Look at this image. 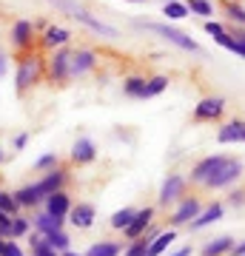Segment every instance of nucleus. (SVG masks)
<instances>
[{"label":"nucleus","instance_id":"obj_1","mask_svg":"<svg viewBox=\"0 0 245 256\" xmlns=\"http://www.w3.org/2000/svg\"><path fill=\"white\" fill-rule=\"evenodd\" d=\"M15 63H18V72H15V92L23 97V94H29V88H35L37 82L46 77V57L35 48V52L15 54Z\"/></svg>","mask_w":245,"mask_h":256},{"label":"nucleus","instance_id":"obj_2","mask_svg":"<svg viewBox=\"0 0 245 256\" xmlns=\"http://www.w3.org/2000/svg\"><path fill=\"white\" fill-rule=\"evenodd\" d=\"M57 9H63V12H69L77 23H83L86 28H91L94 34H103V37H117V28L114 26H109V23H103L100 18H94L89 9H83L80 3H74V0H52Z\"/></svg>","mask_w":245,"mask_h":256},{"label":"nucleus","instance_id":"obj_3","mask_svg":"<svg viewBox=\"0 0 245 256\" xmlns=\"http://www.w3.org/2000/svg\"><path fill=\"white\" fill-rule=\"evenodd\" d=\"M245 174V165L242 160H236V156H225V162L217 168V174L208 176L202 188H208V191H222V188H231V185Z\"/></svg>","mask_w":245,"mask_h":256},{"label":"nucleus","instance_id":"obj_4","mask_svg":"<svg viewBox=\"0 0 245 256\" xmlns=\"http://www.w3.org/2000/svg\"><path fill=\"white\" fill-rule=\"evenodd\" d=\"M66 182H69V168H66V165H57L52 171H46L37 182H32V191H35V196L40 200V205H43L46 196H52L55 191H63Z\"/></svg>","mask_w":245,"mask_h":256},{"label":"nucleus","instance_id":"obj_5","mask_svg":"<svg viewBox=\"0 0 245 256\" xmlns=\"http://www.w3.org/2000/svg\"><path fill=\"white\" fill-rule=\"evenodd\" d=\"M9 37H12V48H15V54H23V52H35V48H40L37 46V28H35V23L26 20V18H20V20L12 23Z\"/></svg>","mask_w":245,"mask_h":256},{"label":"nucleus","instance_id":"obj_6","mask_svg":"<svg viewBox=\"0 0 245 256\" xmlns=\"http://www.w3.org/2000/svg\"><path fill=\"white\" fill-rule=\"evenodd\" d=\"M97 66H100V54H97L94 48H89V46L72 48V57H69V74H72V80L89 77Z\"/></svg>","mask_w":245,"mask_h":256},{"label":"nucleus","instance_id":"obj_7","mask_svg":"<svg viewBox=\"0 0 245 256\" xmlns=\"http://www.w3.org/2000/svg\"><path fill=\"white\" fill-rule=\"evenodd\" d=\"M69 57H72V48L69 46L55 48L46 57V77L52 82H57V86H66V82L72 80V74H69Z\"/></svg>","mask_w":245,"mask_h":256},{"label":"nucleus","instance_id":"obj_8","mask_svg":"<svg viewBox=\"0 0 245 256\" xmlns=\"http://www.w3.org/2000/svg\"><path fill=\"white\" fill-rule=\"evenodd\" d=\"M143 28H148V32H154V34H160L165 40V43H171V46L182 48V52H200V46L191 40L185 32H180V28H174V26H165V23H140Z\"/></svg>","mask_w":245,"mask_h":256},{"label":"nucleus","instance_id":"obj_9","mask_svg":"<svg viewBox=\"0 0 245 256\" xmlns=\"http://www.w3.org/2000/svg\"><path fill=\"white\" fill-rule=\"evenodd\" d=\"M185 176L180 174H168L163 180V185H160V194H157V205H163V208H168V205H177V202L185 196Z\"/></svg>","mask_w":245,"mask_h":256},{"label":"nucleus","instance_id":"obj_10","mask_svg":"<svg viewBox=\"0 0 245 256\" xmlns=\"http://www.w3.org/2000/svg\"><path fill=\"white\" fill-rule=\"evenodd\" d=\"M225 114V100L222 97H202L197 106H194V122H217Z\"/></svg>","mask_w":245,"mask_h":256},{"label":"nucleus","instance_id":"obj_11","mask_svg":"<svg viewBox=\"0 0 245 256\" xmlns=\"http://www.w3.org/2000/svg\"><path fill=\"white\" fill-rule=\"evenodd\" d=\"M202 210V202L197 200V196H182L180 202H177V208H174L171 214V228H182V225H188L191 220H197Z\"/></svg>","mask_w":245,"mask_h":256},{"label":"nucleus","instance_id":"obj_12","mask_svg":"<svg viewBox=\"0 0 245 256\" xmlns=\"http://www.w3.org/2000/svg\"><path fill=\"white\" fill-rule=\"evenodd\" d=\"M222 162H225V154H208V156H202L200 162L191 168L188 182H191V185H205V180L217 174V168H219Z\"/></svg>","mask_w":245,"mask_h":256},{"label":"nucleus","instance_id":"obj_13","mask_svg":"<svg viewBox=\"0 0 245 256\" xmlns=\"http://www.w3.org/2000/svg\"><path fill=\"white\" fill-rule=\"evenodd\" d=\"M72 43V32L63 26H55V23H49L43 28V34L37 37V46L46 48V52H55V48H63Z\"/></svg>","mask_w":245,"mask_h":256},{"label":"nucleus","instance_id":"obj_14","mask_svg":"<svg viewBox=\"0 0 245 256\" xmlns=\"http://www.w3.org/2000/svg\"><path fill=\"white\" fill-rule=\"evenodd\" d=\"M151 222H154V208H151V205H145V208H140L134 214V220L128 222V228L123 230V236H126L128 242H134V239H140L145 230L151 228Z\"/></svg>","mask_w":245,"mask_h":256},{"label":"nucleus","instance_id":"obj_15","mask_svg":"<svg viewBox=\"0 0 245 256\" xmlns=\"http://www.w3.org/2000/svg\"><path fill=\"white\" fill-rule=\"evenodd\" d=\"M66 220L72 222L77 230H89L91 225H94V220H97V208H94L91 202H77V205H72V210H69Z\"/></svg>","mask_w":245,"mask_h":256},{"label":"nucleus","instance_id":"obj_16","mask_svg":"<svg viewBox=\"0 0 245 256\" xmlns=\"http://www.w3.org/2000/svg\"><path fill=\"white\" fill-rule=\"evenodd\" d=\"M72 196L66 194V188L63 191H55L52 196H46L43 200V210L46 214H52V216H57V220H66L69 216V210H72Z\"/></svg>","mask_w":245,"mask_h":256},{"label":"nucleus","instance_id":"obj_17","mask_svg":"<svg viewBox=\"0 0 245 256\" xmlns=\"http://www.w3.org/2000/svg\"><path fill=\"white\" fill-rule=\"evenodd\" d=\"M97 160V146L89 137H77L72 146V162L74 165H89Z\"/></svg>","mask_w":245,"mask_h":256},{"label":"nucleus","instance_id":"obj_18","mask_svg":"<svg viewBox=\"0 0 245 256\" xmlns=\"http://www.w3.org/2000/svg\"><path fill=\"white\" fill-rule=\"evenodd\" d=\"M217 142L222 146H234V142H245V120H231L217 131Z\"/></svg>","mask_w":245,"mask_h":256},{"label":"nucleus","instance_id":"obj_19","mask_svg":"<svg viewBox=\"0 0 245 256\" xmlns=\"http://www.w3.org/2000/svg\"><path fill=\"white\" fill-rule=\"evenodd\" d=\"M222 214H225V205H222V202H211L208 208L200 210V216H197V220L188 222V228L191 230H200V228H205V225H214V222L222 220Z\"/></svg>","mask_w":245,"mask_h":256},{"label":"nucleus","instance_id":"obj_20","mask_svg":"<svg viewBox=\"0 0 245 256\" xmlns=\"http://www.w3.org/2000/svg\"><path fill=\"white\" fill-rule=\"evenodd\" d=\"M83 256H123V242H114V239H100L86 250Z\"/></svg>","mask_w":245,"mask_h":256},{"label":"nucleus","instance_id":"obj_21","mask_svg":"<svg viewBox=\"0 0 245 256\" xmlns=\"http://www.w3.org/2000/svg\"><path fill=\"white\" fill-rule=\"evenodd\" d=\"M63 222L66 220H57V216H52V214H46V210H43V214L32 216V228L46 236V234H52V230H60V228H63Z\"/></svg>","mask_w":245,"mask_h":256},{"label":"nucleus","instance_id":"obj_22","mask_svg":"<svg viewBox=\"0 0 245 256\" xmlns=\"http://www.w3.org/2000/svg\"><path fill=\"white\" fill-rule=\"evenodd\" d=\"M177 239V228H168V230H160L154 236V242L148 245V256H160V254H165L168 248H171V242Z\"/></svg>","mask_w":245,"mask_h":256},{"label":"nucleus","instance_id":"obj_23","mask_svg":"<svg viewBox=\"0 0 245 256\" xmlns=\"http://www.w3.org/2000/svg\"><path fill=\"white\" fill-rule=\"evenodd\" d=\"M219 3H222V12L231 26H245V6L239 0H219Z\"/></svg>","mask_w":245,"mask_h":256},{"label":"nucleus","instance_id":"obj_24","mask_svg":"<svg viewBox=\"0 0 245 256\" xmlns=\"http://www.w3.org/2000/svg\"><path fill=\"white\" fill-rule=\"evenodd\" d=\"M145 80H148V77H137V74L126 77V80H123V94L131 97V100H143L145 97Z\"/></svg>","mask_w":245,"mask_h":256},{"label":"nucleus","instance_id":"obj_25","mask_svg":"<svg viewBox=\"0 0 245 256\" xmlns=\"http://www.w3.org/2000/svg\"><path fill=\"white\" fill-rule=\"evenodd\" d=\"M234 236H219V239H211L208 245L202 248V256H225L231 254V248H234Z\"/></svg>","mask_w":245,"mask_h":256},{"label":"nucleus","instance_id":"obj_26","mask_svg":"<svg viewBox=\"0 0 245 256\" xmlns=\"http://www.w3.org/2000/svg\"><path fill=\"white\" fill-rule=\"evenodd\" d=\"M168 77H165V74H157V77H148V80H145V97L143 100H151V97H157V94H163L165 88H168Z\"/></svg>","mask_w":245,"mask_h":256},{"label":"nucleus","instance_id":"obj_27","mask_svg":"<svg viewBox=\"0 0 245 256\" xmlns=\"http://www.w3.org/2000/svg\"><path fill=\"white\" fill-rule=\"evenodd\" d=\"M43 239L49 242V248H52V250H57V254L69 250V242H72V239H69V234H66L63 228H60V230H52V234H46Z\"/></svg>","mask_w":245,"mask_h":256},{"label":"nucleus","instance_id":"obj_28","mask_svg":"<svg viewBox=\"0 0 245 256\" xmlns=\"http://www.w3.org/2000/svg\"><path fill=\"white\" fill-rule=\"evenodd\" d=\"M12 194H15V202H18L20 208H37L40 205V200L32 191V185H23V188H18V191H12Z\"/></svg>","mask_w":245,"mask_h":256},{"label":"nucleus","instance_id":"obj_29","mask_svg":"<svg viewBox=\"0 0 245 256\" xmlns=\"http://www.w3.org/2000/svg\"><path fill=\"white\" fill-rule=\"evenodd\" d=\"M163 14L168 20H182V18H188L191 12H188V6H185V3H180V0H168V3L163 6Z\"/></svg>","mask_w":245,"mask_h":256},{"label":"nucleus","instance_id":"obj_30","mask_svg":"<svg viewBox=\"0 0 245 256\" xmlns=\"http://www.w3.org/2000/svg\"><path fill=\"white\" fill-rule=\"evenodd\" d=\"M134 214H137L134 208H120L117 214H114V216L109 220V225H111L114 230H126V228H128V222L134 220Z\"/></svg>","mask_w":245,"mask_h":256},{"label":"nucleus","instance_id":"obj_31","mask_svg":"<svg viewBox=\"0 0 245 256\" xmlns=\"http://www.w3.org/2000/svg\"><path fill=\"white\" fill-rule=\"evenodd\" d=\"M29 248H32V256H49V254H57V250H52V248H49V242H46L43 239V234H32V236H29Z\"/></svg>","mask_w":245,"mask_h":256},{"label":"nucleus","instance_id":"obj_32","mask_svg":"<svg viewBox=\"0 0 245 256\" xmlns=\"http://www.w3.org/2000/svg\"><path fill=\"white\" fill-rule=\"evenodd\" d=\"M185 6H188L191 14H200L205 20H211V14H214V3L211 0H185Z\"/></svg>","mask_w":245,"mask_h":256},{"label":"nucleus","instance_id":"obj_33","mask_svg":"<svg viewBox=\"0 0 245 256\" xmlns=\"http://www.w3.org/2000/svg\"><path fill=\"white\" fill-rule=\"evenodd\" d=\"M0 210H6V214H12V216L20 214V205L15 202V194L3 191V188H0Z\"/></svg>","mask_w":245,"mask_h":256},{"label":"nucleus","instance_id":"obj_34","mask_svg":"<svg viewBox=\"0 0 245 256\" xmlns=\"http://www.w3.org/2000/svg\"><path fill=\"white\" fill-rule=\"evenodd\" d=\"M57 165H63V162H60V156H57L55 151H49V154H43V156L35 162V168L46 174V171H52V168H57Z\"/></svg>","mask_w":245,"mask_h":256},{"label":"nucleus","instance_id":"obj_35","mask_svg":"<svg viewBox=\"0 0 245 256\" xmlns=\"http://www.w3.org/2000/svg\"><path fill=\"white\" fill-rule=\"evenodd\" d=\"M29 230H32V220H26V216H15V222H12V239H18V236H26Z\"/></svg>","mask_w":245,"mask_h":256},{"label":"nucleus","instance_id":"obj_36","mask_svg":"<svg viewBox=\"0 0 245 256\" xmlns=\"http://www.w3.org/2000/svg\"><path fill=\"white\" fill-rule=\"evenodd\" d=\"M12 222H15V216L6 214V210H0V230H3V236L6 239H12Z\"/></svg>","mask_w":245,"mask_h":256},{"label":"nucleus","instance_id":"obj_37","mask_svg":"<svg viewBox=\"0 0 245 256\" xmlns=\"http://www.w3.org/2000/svg\"><path fill=\"white\" fill-rule=\"evenodd\" d=\"M228 205H234V208L245 205V188H234V191L228 194Z\"/></svg>","mask_w":245,"mask_h":256},{"label":"nucleus","instance_id":"obj_38","mask_svg":"<svg viewBox=\"0 0 245 256\" xmlns=\"http://www.w3.org/2000/svg\"><path fill=\"white\" fill-rule=\"evenodd\" d=\"M3 256H26L23 254V248L15 242V239H6V248H3Z\"/></svg>","mask_w":245,"mask_h":256},{"label":"nucleus","instance_id":"obj_39","mask_svg":"<svg viewBox=\"0 0 245 256\" xmlns=\"http://www.w3.org/2000/svg\"><path fill=\"white\" fill-rule=\"evenodd\" d=\"M205 32H208L211 37H219V34H225L228 28L222 26V23H214V20H205Z\"/></svg>","mask_w":245,"mask_h":256},{"label":"nucleus","instance_id":"obj_40","mask_svg":"<svg viewBox=\"0 0 245 256\" xmlns=\"http://www.w3.org/2000/svg\"><path fill=\"white\" fill-rule=\"evenodd\" d=\"M228 34L236 37V40H242V43H245V26H231V28H228Z\"/></svg>","mask_w":245,"mask_h":256},{"label":"nucleus","instance_id":"obj_41","mask_svg":"<svg viewBox=\"0 0 245 256\" xmlns=\"http://www.w3.org/2000/svg\"><path fill=\"white\" fill-rule=\"evenodd\" d=\"M26 142H29V134H26V131L15 137V148H18V151H20V148H26Z\"/></svg>","mask_w":245,"mask_h":256},{"label":"nucleus","instance_id":"obj_42","mask_svg":"<svg viewBox=\"0 0 245 256\" xmlns=\"http://www.w3.org/2000/svg\"><path fill=\"white\" fill-rule=\"evenodd\" d=\"M231 256H245V242H236V245L231 248Z\"/></svg>","mask_w":245,"mask_h":256},{"label":"nucleus","instance_id":"obj_43","mask_svg":"<svg viewBox=\"0 0 245 256\" xmlns=\"http://www.w3.org/2000/svg\"><path fill=\"white\" fill-rule=\"evenodd\" d=\"M6 68H9V57H6L3 52H0V77L6 74Z\"/></svg>","mask_w":245,"mask_h":256},{"label":"nucleus","instance_id":"obj_44","mask_svg":"<svg viewBox=\"0 0 245 256\" xmlns=\"http://www.w3.org/2000/svg\"><path fill=\"white\" fill-rule=\"evenodd\" d=\"M60 256H83V254H74V250H63Z\"/></svg>","mask_w":245,"mask_h":256},{"label":"nucleus","instance_id":"obj_45","mask_svg":"<svg viewBox=\"0 0 245 256\" xmlns=\"http://www.w3.org/2000/svg\"><path fill=\"white\" fill-rule=\"evenodd\" d=\"M3 248H6V239H0V256H3Z\"/></svg>","mask_w":245,"mask_h":256},{"label":"nucleus","instance_id":"obj_46","mask_svg":"<svg viewBox=\"0 0 245 256\" xmlns=\"http://www.w3.org/2000/svg\"><path fill=\"white\" fill-rule=\"evenodd\" d=\"M3 160H6V151H3V148H0V162H3Z\"/></svg>","mask_w":245,"mask_h":256},{"label":"nucleus","instance_id":"obj_47","mask_svg":"<svg viewBox=\"0 0 245 256\" xmlns=\"http://www.w3.org/2000/svg\"><path fill=\"white\" fill-rule=\"evenodd\" d=\"M128 3H140V0H128Z\"/></svg>","mask_w":245,"mask_h":256},{"label":"nucleus","instance_id":"obj_48","mask_svg":"<svg viewBox=\"0 0 245 256\" xmlns=\"http://www.w3.org/2000/svg\"><path fill=\"white\" fill-rule=\"evenodd\" d=\"M49 256H60V254H49Z\"/></svg>","mask_w":245,"mask_h":256}]
</instances>
